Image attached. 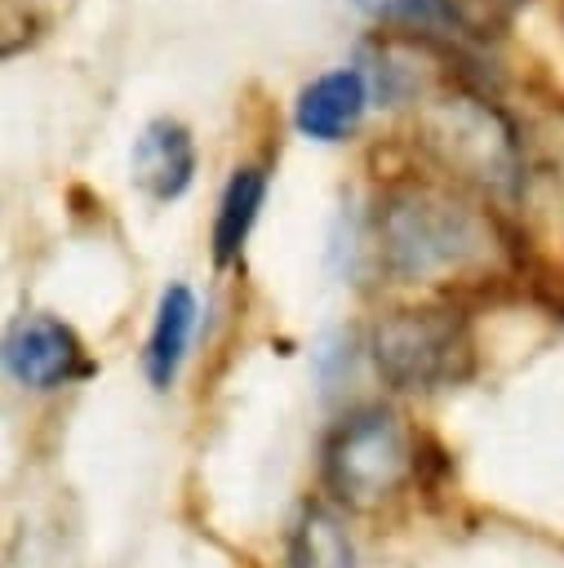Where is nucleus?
Wrapping results in <instances>:
<instances>
[{
  "label": "nucleus",
  "mask_w": 564,
  "mask_h": 568,
  "mask_svg": "<svg viewBox=\"0 0 564 568\" xmlns=\"http://www.w3.org/2000/svg\"><path fill=\"white\" fill-rule=\"evenodd\" d=\"M422 146L449 169L489 191L515 195L520 186V146L515 129L497 106L475 93H444L422 111Z\"/></svg>",
  "instance_id": "nucleus-3"
},
{
  "label": "nucleus",
  "mask_w": 564,
  "mask_h": 568,
  "mask_svg": "<svg viewBox=\"0 0 564 568\" xmlns=\"http://www.w3.org/2000/svg\"><path fill=\"white\" fill-rule=\"evenodd\" d=\"M195 293L187 284H169L160 293V306H155V324H151V337H147V377L155 390H169L182 359H187V346H191V333H195Z\"/></svg>",
  "instance_id": "nucleus-8"
},
{
  "label": "nucleus",
  "mask_w": 564,
  "mask_h": 568,
  "mask_svg": "<svg viewBox=\"0 0 564 568\" xmlns=\"http://www.w3.org/2000/svg\"><path fill=\"white\" fill-rule=\"evenodd\" d=\"M289 568H355L351 537L324 506H306L293 541H289Z\"/></svg>",
  "instance_id": "nucleus-10"
},
{
  "label": "nucleus",
  "mask_w": 564,
  "mask_h": 568,
  "mask_svg": "<svg viewBox=\"0 0 564 568\" xmlns=\"http://www.w3.org/2000/svg\"><path fill=\"white\" fill-rule=\"evenodd\" d=\"M262 200H266V169L262 164H240L226 186H222V200H218V217H213V262L226 266L240 257L258 213H262Z\"/></svg>",
  "instance_id": "nucleus-9"
},
{
  "label": "nucleus",
  "mask_w": 564,
  "mask_h": 568,
  "mask_svg": "<svg viewBox=\"0 0 564 568\" xmlns=\"http://www.w3.org/2000/svg\"><path fill=\"white\" fill-rule=\"evenodd\" d=\"M373 364L395 390L457 386L475 368V342L466 315L453 306H404L373 324Z\"/></svg>",
  "instance_id": "nucleus-2"
},
{
  "label": "nucleus",
  "mask_w": 564,
  "mask_h": 568,
  "mask_svg": "<svg viewBox=\"0 0 564 568\" xmlns=\"http://www.w3.org/2000/svg\"><path fill=\"white\" fill-rule=\"evenodd\" d=\"M377 257L391 275L417 284L466 271L493 253L489 222L440 186H395L373 213Z\"/></svg>",
  "instance_id": "nucleus-1"
},
{
  "label": "nucleus",
  "mask_w": 564,
  "mask_h": 568,
  "mask_svg": "<svg viewBox=\"0 0 564 568\" xmlns=\"http://www.w3.org/2000/svg\"><path fill=\"white\" fill-rule=\"evenodd\" d=\"M4 368L22 386H36V390H49V386H62V382L89 373L80 337L67 324L49 320V315H27V320H18L9 328V337H4Z\"/></svg>",
  "instance_id": "nucleus-5"
},
{
  "label": "nucleus",
  "mask_w": 564,
  "mask_h": 568,
  "mask_svg": "<svg viewBox=\"0 0 564 568\" xmlns=\"http://www.w3.org/2000/svg\"><path fill=\"white\" fill-rule=\"evenodd\" d=\"M129 173H133V186L147 191L151 200H178L191 178H195V142H191V129L160 115L151 120L138 138H133V155H129Z\"/></svg>",
  "instance_id": "nucleus-6"
},
{
  "label": "nucleus",
  "mask_w": 564,
  "mask_h": 568,
  "mask_svg": "<svg viewBox=\"0 0 564 568\" xmlns=\"http://www.w3.org/2000/svg\"><path fill=\"white\" fill-rule=\"evenodd\" d=\"M413 466L409 435L391 408H360L338 422L324 444V479L351 506H377Z\"/></svg>",
  "instance_id": "nucleus-4"
},
{
  "label": "nucleus",
  "mask_w": 564,
  "mask_h": 568,
  "mask_svg": "<svg viewBox=\"0 0 564 568\" xmlns=\"http://www.w3.org/2000/svg\"><path fill=\"white\" fill-rule=\"evenodd\" d=\"M364 106H369V80H364V71L338 67V71L315 75L298 93L293 124H298V133H306L315 142H342L360 124Z\"/></svg>",
  "instance_id": "nucleus-7"
}]
</instances>
